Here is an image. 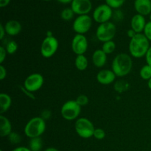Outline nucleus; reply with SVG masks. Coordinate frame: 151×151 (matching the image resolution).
Wrapping results in <instances>:
<instances>
[{"label": "nucleus", "mask_w": 151, "mask_h": 151, "mask_svg": "<svg viewBox=\"0 0 151 151\" xmlns=\"http://www.w3.org/2000/svg\"><path fill=\"white\" fill-rule=\"evenodd\" d=\"M150 41L143 33H137L129 42L128 50L131 56L135 58L145 57L150 48Z\"/></svg>", "instance_id": "nucleus-1"}, {"label": "nucleus", "mask_w": 151, "mask_h": 151, "mask_svg": "<svg viewBox=\"0 0 151 151\" xmlns=\"http://www.w3.org/2000/svg\"><path fill=\"white\" fill-rule=\"evenodd\" d=\"M133 60L131 56L126 53H119L112 61L111 70L116 77L122 78L128 75L132 70Z\"/></svg>", "instance_id": "nucleus-2"}, {"label": "nucleus", "mask_w": 151, "mask_h": 151, "mask_svg": "<svg viewBox=\"0 0 151 151\" xmlns=\"http://www.w3.org/2000/svg\"><path fill=\"white\" fill-rule=\"evenodd\" d=\"M47 125L46 122L41 116L32 117L27 122L24 127V134L28 138L32 139L41 137L45 132Z\"/></svg>", "instance_id": "nucleus-3"}, {"label": "nucleus", "mask_w": 151, "mask_h": 151, "mask_svg": "<svg viewBox=\"0 0 151 151\" xmlns=\"http://www.w3.org/2000/svg\"><path fill=\"white\" fill-rule=\"evenodd\" d=\"M75 129L77 134L83 139L91 138L94 135V124L86 117H80L76 119L75 123Z\"/></svg>", "instance_id": "nucleus-4"}, {"label": "nucleus", "mask_w": 151, "mask_h": 151, "mask_svg": "<svg viewBox=\"0 0 151 151\" xmlns=\"http://www.w3.org/2000/svg\"><path fill=\"white\" fill-rule=\"evenodd\" d=\"M116 32V25L111 22H108L99 24L96 30V37L97 40L105 43L112 41Z\"/></svg>", "instance_id": "nucleus-5"}, {"label": "nucleus", "mask_w": 151, "mask_h": 151, "mask_svg": "<svg viewBox=\"0 0 151 151\" xmlns=\"http://www.w3.org/2000/svg\"><path fill=\"white\" fill-rule=\"evenodd\" d=\"M81 106L76 100H68L64 103L60 109L62 117L67 121H72L78 119L81 114Z\"/></svg>", "instance_id": "nucleus-6"}, {"label": "nucleus", "mask_w": 151, "mask_h": 151, "mask_svg": "<svg viewBox=\"0 0 151 151\" xmlns=\"http://www.w3.org/2000/svg\"><path fill=\"white\" fill-rule=\"evenodd\" d=\"M59 47V42L57 38L54 36L47 37L43 40L41 45V54L46 58L52 57Z\"/></svg>", "instance_id": "nucleus-7"}, {"label": "nucleus", "mask_w": 151, "mask_h": 151, "mask_svg": "<svg viewBox=\"0 0 151 151\" xmlns=\"http://www.w3.org/2000/svg\"><path fill=\"white\" fill-rule=\"evenodd\" d=\"M92 26V19L88 15H81L74 20L72 29L76 34L84 35L91 29Z\"/></svg>", "instance_id": "nucleus-8"}, {"label": "nucleus", "mask_w": 151, "mask_h": 151, "mask_svg": "<svg viewBox=\"0 0 151 151\" xmlns=\"http://www.w3.org/2000/svg\"><path fill=\"white\" fill-rule=\"evenodd\" d=\"M113 9L108 4H100L94 9L92 15L93 19L100 24L110 22V19L113 16Z\"/></svg>", "instance_id": "nucleus-9"}, {"label": "nucleus", "mask_w": 151, "mask_h": 151, "mask_svg": "<svg viewBox=\"0 0 151 151\" xmlns=\"http://www.w3.org/2000/svg\"><path fill=\"white\" fill-rule=\"evenodd\" d=\"M44 77L40 73H32L28 75L24 82V87L34 93L38 91L44 85Z\"/></svg>", "instance_id": "nucleus-10"}, {"label": "nucleus", "mask_w": 151, "mask_h": 151, "mask_svg": "<svg viewBox=\"0 0 151 151\" xmlns=\"http://www.w3.org/2000/svg\"><path fill=\"white\" fill-rule=\"evenodd\" d=\"M71 47L73 52L77 55H84L86 52L88 47V42L86 37L84 35L76 34L72 38Z\"/></svg>", "instance_id": "nucleus-11"}, {"label": "nucleus", "mask_w": 151, "mask_h": 151, "mask_svg": "<svg viewBox=\"0 0 151 151\" xmlns=\"http://www.w3.org/2000/svg\"><path fill=\"white\" fill-rule=\"evenodd\" d=\"M71 8L78 16L88 15L92 9L91 0H73L71 3Z\"/></svg>", "instance_id": "nucleus-12"}, {"label": "nucleus", "mask_w": 151, "mask_h": 151, "mask_svg": "<svg viewBox=\"0 0 151 151\" xmlns=\"http://www.w3.org/2000/svg\"><path fill=\"white\" fill-rule=\"evenodd\" d=\"M116 75L111 69H102L97 74V81L102 85H110L114 82Z\"/></svg>", "instance_id": "nucleus-13"}, {"label": "nucleus", "mask_w": 151, "mask_h": 151, "mask_svg": "<svg viewBox=\"0 0 151 151\" xmlns=\"http://www.w3.org/2000/svg\"><path fill=\"white\" fill-rule=\"evenodd\" d=\"M147 24L144 16L140 14H136L131 20V27L137 33H142Z\"/></svg>", "instance_id": "nucleus-14"}, {"label": "nucleus", "mask_w": 151, "mask_h": 151, "mask_svg": "<svg viewBox=\"0 0 151 151\" xmlns=\"http://www.w3.org/2000/svg\"><path fill=\"white\" fill-rule=\"evenodd\" d=\"M134 5L138 14L145 16L151 13V0H135Z\"/></svg>", "instance_id": "nucleus-15"}, {"label": "nucleus", "mask_w": 151, "mask_h": 151, "mask_svg": "<svg viewBox=\"0 0 151 151\" xmlns=\"http://www.w3.org/2000/svg\"><path fill=\"white\" fill-rule=\"evenodd\" d=\"M4 26L6 34L10 35V36H16V35H19L22 29L20 22L17 20H14V19L7 21Z\"/></svg>", "instance_id": "nucleus-16"}, {"label": "nucleus", "mask_w": 151, "mask_h": 151, "mask_svg": "<svg viewBox=\"0 0 151 151\" xmlns=\"http://www.w3.org/2000/svg\"><path fill=\"white\" fill-rule=\"evenodd\" d=\"M107 55L102 50H96L92 54L91 60L92 63L96 67L102 68L107 62Z\"/></svg>", "instance_id": "nucleus-17"}, {"label": "nucleus", "mask_w": 151, "mask_h": 151, "mask_svg": "<svg viewBox=\"0 0 151 151\" xmlns=\"http://www.w3.org/2000/svg\"><path fill=\"white\" fill-rule=\"evenodd\" d=\"M12 132L10 121L3 114H0V136L1 137H7Z\"/></svg>", "instance_id": "nucleus-18"}, {"label": "nucleus", "mask_w": 151, "mask_h": 151, "mask_svg": "<svg viewBox=\"0 0 151 151\" xmlns=\"http://www.w3.org/2000/svg\"><path fill=\"white\" fill-rule=\"evenodd\" d=\"M12 104V99L6 93L0 94V114H3L8 111Z\"/></svg>", "instance_id": "nucleus-19"}, {"label": "nucleus", "mask_w": 151, "mask_h": 151, "mask_svg": "<svg viewBox=\"0 0 151 151\" xmlns=\"http://www.w3.org/2000/svg\"><path fill=\"white\" fill-rule=\"evenodd\" d=\"M75 66L79 71L86 70L88 66V59L84 55H77L75 60Z\"/></svg>", "instance_id": "nucleus-20"}, {"label": "nucleus", "mask_w": 151, "mask_h": 151, "mask_svg": "<svg viewBox=\"0 0 151 151\" xmlns=\"http://www.w3.org/2000/svg\"><path fill=\"white\" fill-rule=\"evenodd\" d=\"M43 147L42 139L41 137L30 139L29 142V148L31 151H41Z\"/></svg>", "instance_id": "nucleus-21"}, {"label": "nucleus", "mask_w": 151, "mask_h": 151, "mask_svg": "<svg viewBox=\"0 0 151 151\" xmlns=\"http://www.w3.org/2000/svg\"><path fill=\"white\" fill-rule=\"evenodd\" d=\"M114 88V90L116 92L122 93L126 91V90H128V88H129V83L125 81L120 80V81H117L115 83Z\"/></svg>", "instance_id": "nucleus-22"}, {"label": "nucleus", "mask_w": 151, "mask_h": 151, "mask_svg": "<svg viewBox=\"0 0 151 151\" xmlns=\"http://www.w3.org/2000/svg\"><path fill=\"white\" fill-rule=\"evenodd\" d=\"M115 49H116V44L114 43V41H109L103 43L101 50H103L106 55H110L114 52Z\"/></svg>", "instance_id": "nucleus-23"}, {"label": "nucleus", "mask_w": 151, "mask_h": 151, "mask_svg": "<svg viewBox=\"0 0 151 151\" xmlns=\"http://www.w3.org/2000/svg\"><path fill=\"white\" fill-rule=\"evenodd\" d=\"M139 76L145 81H148L151 78V66L146 64L141 68L139 71Z\"/></svg>", "instance_id": "nucleus-24"}, {"label": "nucleus", "mask_w": 151, "mask_h": 151, "mask_svg": "<svg viewBox=\"0 0 151 151\" xmlns=\"http://www.w3.org/2000/svg\"><path fill=\"white\" fill-rule=\"evenodd\" d=\"M74 16H75V13L71 7L70 8L63 9L60 13V18L66 22L72 20L74 18Z\"/></svg>", "instance_id": "nucleus-25"}, {"label": "nucleus", "mask_w": 151, "mask_h": 151, "mask_svg": "<svg viewBox=\"0 0 151 151\" xmlns=\"http://www.w3.org/2000/svg\"><path fill=\"white\" fill-rule=\"evenodd\" d=\"M18 48H19L18 44L15 41H13V40L8 41L5 47L6 51H7V54L9 55H13L16 53V51L18 50Z\"/></svg>", "instance_id": "nucleus-26"}, {"label": "nucleus", "mask_w": 151, "mask_h": 151, "mask_svg": "<svg viewBox=\"0 0 151 151\" xmlns=\"http://www.w3.org/2000/svg\"><path fill=\"white\" fill-rule=\"evenodd\" d=\"M125 1L126 0H106V4L111 7L112 9L116 10L122 7Z\"/></svg>", "instance_id": "nucleus-27"}, {"label": "nucleus", "mask_w": 151, "mask_h": 151, "mask_svg": "<svg viewBox=\"0 0 151 151\" xmlns=\"http://www.w3.org/2000/svg\"><path fill=\"white\" fill-rule=\"evenodd\" d=\"M7 138H8L9 142L13 145H17L22 141V137L20 134L16 132H13V131L7 137Z\"/></svg>", "instance_id": "nucleus-28"}, {"label": "nucleus", "mask_w": 151, "mask_h": 151, "mask_svg": "<svg viewBox=\"0 0 151 151\" xmlns=\"http://www.w3.org/2000/svg\"><path fill=\"white\" fill-rule=\"evenodd\" d=\"M76 102L81 106H86V105H88V103H89V99L87 97L86 94H80L79 96H78V97L76 98Z\"/></svg>", "instance_id": "nucleus-29"}, {"label": "nucleus", "mask_w": 151, "mask_h": 151, "mask_svg": "<svg viewBox=\"0 0 151 151\" xmlns=\"http://www.w3.org/2000/svg\"><path fill=\"white\" fill-rule=\"evenodd\" d=\"M114 20L116 22H122L124 19V13L119 9H116L113 12V16H112Z\"/></svg>", "instance_id": "nucleus-30"}, {"label": "nucleus", "mask_w": 151, "mask_h": 151, "mask_svg": "<svg viewBox=\"0 0 151 151\" xmlns=\"http://www.w3.org/2000/svg\"><path fill=\"white\" fill-rule=\"evenodd\" d=\"M93 137L97 140H102L106 137V131L103 128H95Z\"/></svg>", "instance_id": "nucleus-31"}, {"label": "nucleus", "mask_w": 151, "mask_h": 151, "mask_svg": "<svg viewBox=\"0 0 151 151\" xmlns=\"http://www.w3.org/2000/svg\"><path fill=\"white\" fill-rule=\"evenodd\" d=\"M143 34L145 35L146 38L149 40V41H151V22H147L145 25V27L144 32Z\"/></svg>", "instance_id": "nucleus-32"}, {"label": "nucleus", "mask_w": 151, "mask_h": 151, "mask_svg": "<svg viewBox=\"0 0 151 151\" xmlns=\"http://www.w3.org/2000/svg\"><path fill=\"white\" fill-rule=\"evenodd\" d=\"M20 89L21 91H22L23 93H24L25 95H26L27 97H29V99H31V100H35V96L34 95L33 93L28 91L27 89H26V88L24 87V86H20Z\"/></svg>", "instance_id": "nucleus-33"}, {"label": "nucleus", "mask_w": 151, "mask_h": 151, "mask_svg": "<svg viewBox=\"0 0 151 151\" xmlns=\"http://www.w3.org/2000/svg\"><path fill=\"white\" fill-rule=\"evenodd\" d=\"M7 51H6L5 47H0V63H3V62L4 61V60L6 59L7 57Z\"/></svg>", "instance_id": "nucleus-34"}, {"label": "nucleus", "mask_w": 151, "mask_h": 151, "mask_svg": "<svg viewBox=\"0 0 151 151\" xmlns=\"http://www.w3.org/2000/svg\"><path fill=\"white\" fill-rule=\"evenodd\" d=\"M52 116V112L51 111L48 110V109H45V110L41 112V117L43 118L44 120L46 119H49Z\"/></svg>", "instance_id": "nucleus-35"}, {"label": "nucleus", "mask_w": 151, "mask_h": 151, "mask_svg": "<svg viewBox=\"0 0 151 151\" xmlns=\"http://www.w3.org/2000/svg\"><path fill=\"white\" fill-rule=\"evenodd\" d=\"M7 77V70H6V68L4 66L1 65L0 66V80L3 81L4 78H6Z\"/></svg>", "instance_id": "nucleus-36"}, {"label": "nucleus", "mask_w": 151, "mask_h": 151, "mask_svg": "<svg viewBox=\"0 0 151 151\" xmlns=\"http://www.w3.org/2000/svg\"><path fill=\"white\" fill-rule=\"evenodd\" d=\"M145 57V60L147 64L151 66V46L150 47V48H149L147 52L146 53Z\"/></svg>", "instance_id": "nucleus-37"}, {"label": "nucleus", "mask_w": 151, "mask_h": 151, "mask_svg": "<svg viewBox=\"0 0 151 151\" xmlns=\"http://www.w3.org/2000/svg\"><path fill=\"white\" fill-rule=\"evenodd\" d=\"M6 32H5V29H4V26L1 24H0V39L2 40L4 38V35H5Z\"/></svg>", "instance_id": "nucleus-38"}, {"label": "nucleus", "mask_w": 151, "mask_h": 151, "mask_svg": "<svg viewBox=\"0 0 151 151\" xmlns=\"http://www.w3.org/2000/svg\"><path fill=\"white\" fill-rule=\"evenodd\" d=\"M137 32H135V31L134 30V29H132L131 28L130 29H128V31H127V35H128V38H130L131 39V38H134V36H135L136 35H137Z\"/></svg>", "instance_id": "nucleus-39"}, {"label": "nucleus", "mask_w": 151, "mask_h": 151, "mask_svg": "<svg viewBox=\"0 0 151 151\" xmlns=\"http://www.w3.org/2000/svg\"><path fill=\"white\" fill-rule=\"evenodd\" d=\"M10 0H0V7L3 8V7H5L10 4Z\"/></svg>", "instance_id": "nucleus-40"}, {"label": "nucleus", "mask_w": 151, "mask_h": 151, "mask_svg": "<svg viewBox=\"0 0 151 151\" xmlns=\"http://www.w3.org/2000/svg\"><path fill=\"white\" fill-rule=\"evenodd\" d=\"M12 151H31V150L27 147H17Z\"/></svg>", "instance_id": "nucleus-41"}, {"label": "nucleus", "mask_w": 151, "mask_h": 151, "mask_svg": "<svg viewBox=\"0 0 151 151\" xmlns=\"http://www.w3.org/2000/svg\"><path fill=\"white\" fill-rule=\"evenodd\" d=\"M59 3H61V4H69V3H72V1L73 0H57Z\"/></svg>", "instance_id": "nucleus-42"}, {"label": "nucleus", "mask_w": 151, "mask_h": 151, "mask_svg": "<svg viewBox=\"0 0 151 151\" xmlns=\"http://www.w3.org/2000/svg\"><path fill=\"white\" fill-rule=\"evenodd\" d=\"M44 151H60L59 150H58V149L55 148V147H48L47 149H46Z\"/></svg>", "instance_id": "nucleus-43"}, {"label": "nucleus", "mask_w": 151, "mask_h": 151, "mask_svg": "<svg viewBox=\"0 0 151 151\" xmlns=\"http://www.w3.org/2000/svg\"><path fill=\"white\" fill-rule=\"evenodd\" d=\"M53 36V32L52 31L48 30L47 32V37H52Z\"/></svg>", "instance_id": "nucleus-44"}, {"label": "nucleus", "mask_w": 151, "mask_h": 151, "mask_svg": "<svg viewBox=\"0 0 151 151\" xmlns=\"http://www.w3.org/2000/svg\"><path fill=\"white\" fill-rule=\"evenodd\" d=\"M147 86H148V88L151 90V78L147 81Z\"/></svg>", "instance_id": "nucleus-45"}, {"label": "nucleus", "mask_w": 151, "mask_h": 151, "mask_svg": "<svg viewBox=\"0 0 151 151\" xmlns=\"http://www.w3.org/2000/svg\"><path fill=\"white\" fill-rule=\"evenodd\" d=\"M149 16H150V21L151 22V13H150V15H149Z\"/></svg>", "instance_id": "nucleus-46"}, {"label": "nucleus", "mask_w": 151, "mask_h": 151, "mask_svg": "<svg viewBox=\"0 0 151 151\" xmlns=\"http://www.w3.org/2000/svg\"><path fill=\"white\" fill-rule=\"evenodd\" d=\"M43 1H51V0H43Z\"/></svg>", "instance_id": "nucleus-47"}, {"label": "nucleus", "mask_w": 151, "mask_h": 151, "mask_svg": "<svg viewBox=\"0 0 151 151\" xmlns=\"http://www.w3.org/2000/svg\"><path fill=\"white\" fill-rule=\"evenodd\" d=\"M0 151H3V150H0Z\"/></svg>", "instance_id": "nucleus-48"}, {"label": "nucleus", "mask_w": 151, "mask_h": 151, "mask_svg": "<svg viewBox=\"0 0 151 151\" xmlns=\"http://www.w3.org/2000/svg\"><path fill=\"white\" fill-rule=\"evenodd\" d=\"M74 151H77V150H74Z\"/></svg>", "instance_id": "nucleus-49"}]
</instances>
